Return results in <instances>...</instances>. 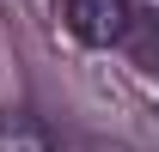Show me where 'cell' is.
I'll use <instances>...</instances> for the list:
<instances>
[{
	"label": "cell",
	"instance_id": "obj_1",
	"mask_svg": "<svg viewBox=\"0 0 159 152\" xmlns=\"http://www.w3.org/2000/svg\"><path fill=\"white\" fill-rule=\"evenodd\" d=\"M61 19L92 49H135L141 61H159L153 24H147V12L135 0H61Z\"/></svg>",
	"mask_w": 159,
	"mask_h": 152
},
{
	"label": "cell",
	"instance_id": "obj_2",
	"mask_svg": "<svg viewBox=\"0 0 159 152\" xmlns=\"http://www.w3.org/2000/svg\"><path fill=\"white\" fill-rule=\"evenodd\" d=\"M0 152H67L31 110H0Z\"/></svg>",
	"mask_w": 159,
	"mask_h": 152
},
{
	"label": "cell",
	"instance_id": "obj_3",
	"mask_svg": "<svg viewBox=\"0 0 159 152\" xmlns=\"http://www.w3.org/2000/svg\"><path fill=\"white\" fill-rule=\"evenodd\" d=\"M153 140H159V122H153Z\"/></svg>",
	"mask_w": 159,
	"mask_h": 152
}]
</instances>
